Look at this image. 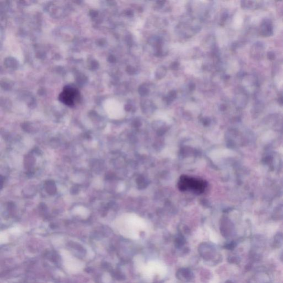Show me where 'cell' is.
Segmentation results:
<instances>
[{"label":"cell","instance_id":"cell-1","mask_svg":"<svg viewBox=\"0 0 283 283\" xmlns=\"http://www.w3.org/2000/svg\"><path fill=\"white\" fill-rule=\"evenodd\" d=\"M178 185L182 191H191L196 194H201L205 190L207 184L204 180L183 175L180 177Z\"/></svg>","mask_w":283,"mask_h":283},{"label":"cell","instance_id":"cell-2","mask_svg":"<svg viewBox=\"0 0 283 283\" xmlns=\"http://www.w3.org/2000/svg\"><path fill=\"white\" fill-rule=\"evenodd\" d=\"M80 93L77 88L72 86H65L59 95L61 102L69 107H73L80 102Z\"/></svg>","mask_w":283,"mask_h":283},{"label":"cell","instance_id":"cell-3","mask_svg":"<svg viewBox=\"0 0 283 283\" xmlns=\"http://www.w3.org/2000/svg\"><path fill=\"white\" fill-rule=\"evenodd\" d=\"M63 261L64 262V266L66 269L71 272H78L83 268V265L80 261L77 260L76 258L70 255L67 253L63 254Z\"/></svg>","mask_w":283,"mask_h":283},{"label":"cell","instance_id":"cell-4","mask_svg":"<svg viewBox=\"0 0 283 283\" xmlns=\"http://www.w3.org/2000/svg\"><path fill=\"white\" fill-rule=\"evenodd\" d=\"M167 69L166 67L161 66L158 67L157 69L156 70V72H155V77L157 79L160 80V79L164 78L165 75L167 74Z\"/></svg>","mask_w":283,"mask_h":283},{"label":"cell","instance_id":"cell-5","mask_svg":"<svg viewBox=\"0 0 283 283\" xmlns=\"http://www.w3.org/2000/svg\"><path fill=\"white\" fill-rule=\"evenodd\" d=\"M272 32V27L270 23L265 22L262 27V33L264 35H270Z\"/></svg>","mask_w":283,"mask_h":283},{"label":"cell","instance_id":"cell-6","mask_svg":"<svg viewBox=\"0 0 283 283\" xmlns=\"http://www.w3.org/2000/svg\"><path fill=\"white\" fill-rule=\"evenodd\" d=\"M176 91L175 90H172L169 93L168 95L165 98V101H166V102L168 103V104H170V103H171V102L176 98Z\"/></svg>","mask_w":283,"mask_h":283},{"label":"cell","instance_id":"cell-7","mask_svg":"<svg viewBox=\"0 0 283 283\" xmlns=\"http://www.w3.org/2000/svg\"><path fill=\"white\" fill-rule=\"evenodd\" d=\"M149 89L146 84H142L138 88V93L142 96H146L148 93Z\"/></svg>","mask_w":283,"mask_h":283},{"label":"cell","instance_id":"cell-8","mask_svg":"<svg viewBox=\"0 0 283 283\" xmlns=\"http://www.w3.org/2000/svg\"><path fill=\"white\" fill-rule=\"evenodd\" d=\"M179 67V63H178V62H174V63H172L171 65H170V67L172 69V70H176Z\"/></svg>","mask_w":283,"mask_h":283},{"label":"cell","instance_id":"cell-9","mask_svg":"<svg viewBox=\"0 0 283 283\" xmlns=\"http://www.w3.org/2000/svg\"><path fill=\"white\" fill-rule=\"evenodd\" d=\"M195 84H194V83H190V84L189 85V90L190 91H193L195 90Z\"/></svg>","mask_w":283,"mask_h":283},{"label":"cell","instance_id":"cell-10","mask_svg":"<svg viewBox=\"0 0 283 283\" xmlns=\"http://www.w3.org/2000/svg\"><path fill=\"white\" fill-rule=\"evenodd\" d=\"M165 3V1H159L157 2L158 5H160V6L164 5Z\"/></svg>","mask_w":283,"mask_h":283},{"label":"cell","instance_id":"cell-11","mask_svg":"<svg viewBox=\"0 0 283 283\" xmlns=\"http://www.w3.org/2000/svg\"><path fill=\"white\" fill-rule=\"evenodd\" d=\"M268 56H268V57H269L270 59L274 58V55L272 53H269L268 54Z\"/></svg>","mask_w":283,"mask_h":283}]
</instances>
